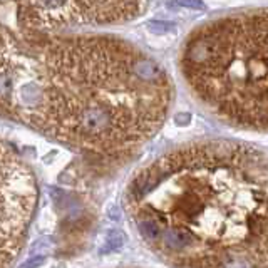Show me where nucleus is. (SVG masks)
<instances>
[{
    "instance_id": "nucleus-4",
    "label": "nucleus",
    "mask_w": 268,
    "mask_h": 268,
    "mask_svg": "<svg viewBox=\"0 0 268 268\" xmlns=\"http://www.w3.org/2000/svg\"><path fill=\"white\" fill-rule=\"evenodd\" d=\"M143 0H2L4 27L52 34L83 25L121 24L138 17Z\"/></svg>"
},
{
    "instance_id": "nucleus-6",
    "label": "nucleus",
    "mask_w": 268,
    "mask_h": 268,
    "mask_svg": "<svg viewBox=\"0 0 268 268\" xmlns=\"http://www.w3.org/2000/svg\"><path fill=\"white\" fill-rule=\"evenodd\" d=\"M123 245H124V235L116 232V229H112V232H109L107 237H106V243H104L106 250H104V251H107V253H112V251L121 250Z\"/></svg>"
},
{
    "instance_id": "nucleus-9",
    "label": "nucleus",
    "mask_w": 268,
    "mask_h": 268,
    "mask_svg": "<svg viewBox=\"0 0 268 268\" xmlns=\"http://www.w3.org/2000/svg\"><path fill=\"white\" fill-rule=\"evenodd\" d=\"M44 256H35V258H29L27 261H24L19 268H39L44 263Z\"/></svg>"
},
{
    "instance_id": "nucleus-7",
    "label": "nucleus",
    "mask_w": 268,
    "mask_h": 268,
    "mask_svg": "<svg viewBox=\"0 0 268 268\" xmlns=\"http://www.w3.org/2000/svg\"><path fill=\"white\" fill-rule=\"evenodd\" d=\"M147 29L152 34H169V32L176 30V25L173 22H165V20H149L147 22Z\"/></svg>"
},
{
    "instance_id": "nucleus-1",
    "label": "nucleus",
    "mask_w": 268,
    "mask_h": 268,
    "mask_svg": "<svg viewBox=\"0 0 268 268\" xmlns=\"http://www.w3.org/2000/svg\"><path fill=\"white\" fill-rule=\"evenodd\" d=\"M4 116L99 165H126L158 134L174 87L160 62L109 35L2 27Z\"/></svg>"
},
{
    "instance_id": "nucleus-3",
    "label": "nucleus",
    "mask_w": 268,
    "mask_h": 268,
    "mask_svg": "<svg viewBox=\"0 0 268 268\" xmlns=\"http://www.w3.org/2000/svg\"><path fill=\"white\" fill-rule=\"evenodd\" d=\"M179 69L211 116L238 129L268 133V9L200 27L184 42Z\"/></svg>"
},
{
    "instance_id": "nucleus-8",
    "label": "nucleus",
    "mask_w": 268,
    "mask_h": 268,
    "mask_svg": "<svg viewBox=\"0 0 268 268\" xmlns=\"http://www.w3.org/2000/svg\"><path fill=\"white\" fill-rule=\"evenodd\" d=\"M178 5H181L184 9H195V10H201L205 9V4L201 0H174Z\"/></svg>"
},
{
    "instance_id": "nucleus-5",
    "label": "nucleus",
    "mask_w": 268,
    "mask_h": 268,
    "mask_svg": "<svg viewBox=\"0 0 268 268\" xmlns=\"http://www.w3.org/2000/svg\"><path fill=\"white\" fill-rule=\"evenodd\" d=\"M4 206H2V245L4 268H10L25 247L29 226L34 218L39 189L30 166L4 143Z\"/></svg>"
},
{
    "instance_id": "nucleus-2",
    "label": "nucleus",
    "mask_w": 268,
    "mask_h": 268,
    "mask_svg": "<svg viewBox=\"0 0 268 268\" xmlns=\"http://www.w3.org/2000/svg\"><path fill=\"white\" fill-rule=\"evenodd\" d=\"M124 211L169 268H268V152L218 138L171 147L133 174Z\"/></svg>"
}]
</instances>
